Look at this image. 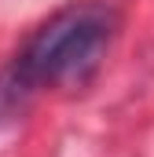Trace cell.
I'll return each instance as SVG.
<instances>
[{"mask_svg":"<svg viewBox=\"0 0 154 157\" xmlns=\"http://www.w3.org/2000/svg\"><path fill=\"white\" fill-rule=\"evenodd\" d=\"M121 15L103 0H74L48 15L0 70V124L15 121L48 88L84 84L114 44Z\"/></svg>","mask_w":154,"mask_h":157,"instance_id":"6da1fadb","label":"cell"}]
</instances>
